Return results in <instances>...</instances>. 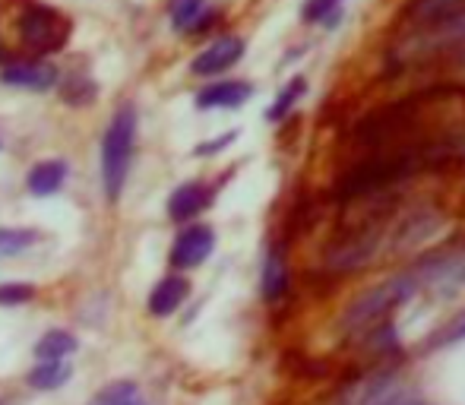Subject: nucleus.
Here are the masks:
<instances>
[{
  "instance_id": "nucleus-7",
  "label": "nucleus",
  "mask_w": 465,
  "mask_h": 405,
  "mask_svg": "<svg viewBox=\"0 0 465 405\" xmlns=\"http://www.w3.org/2000/svg\"><path fill=\"white\" fill-rule=\"evenodd\" d=\"M0 83L45 93V89H51L57 83V70L51 67V64H42V61H13L0 70Z\"/></svg>"
},
{
  "instance_id": "nucleus-12",
  "label": "nucleus",
  "mask_w": 465,
  "mask_h": 405,
  "mask_svg": "<svg viewBox=\"0 0 465 405\" xmlns=\"http://www.w3.org/2000/svg\"><path fill=\"white\" fill-rule=\"evenodd\" d=\"M187 295H190L187 279H181V276L162 279V282L153 289V295H149V313H155V317H168V313H174L181 304H184Z\"/></svg>"
},
{
  "instance_id": "nucleus-5",
  "label": "nucleus",
  "mask_w": 465,
  "mask_h": 405,
  "mask_svg": "<svg viewBox=\"0 0 465 405\" xmlns=\"http://www.w3.org/2000/svg\"><path fill=\"white\" fill-rule=\"evenodd\" d=\"M215 247V232L209 225H190L178 234L172 247V266L174 270H193L206 263V257Z\"/></svg>"
},
{
  "instance_id": "nucleus-16",
  "label": "nucleus",
  "mask_w": 465,
  "mask_h": 405,
  "mask_svg": "<svg viewBox=\"0 0 465 405\" xmlns=\"http://www.w3.org/2000/svg\"><path fill=\"white\" fill-rule=\"evenodd\" d=\"M74 351H76V339L64 330L48 332V336H42L35 345V355L42 358V361H64V358L74 355Z\"/></svg>"
},
{
  "instance_id": "nucleus-11",
  "label": "nucleus",
  "mask_w": 465,
  "mask_h": 405,
  "mask_svg": "<svg viewBox=\"0 0 465 405\" xmlns=\"http://www.w3.org/2000/svg\"><path fill=\"white\" fill-rule=\"evenodd\" d=\"M288 285H292V276H288V263L282 257L279 247H270L263 260V276H260V291L270 304L282 301L288 295Z\"/></svg>"
},
{
  "instance_id": "nucleus-24",
  "label": "nucleus",
  "mask_w": 465,
  "mask_h": 405,
  "mask_svg": "<svg viewBox=\"0 0 465 405\" xmlns=\"http://www.w3.org/2000/svg\"><path fill=\"white\" fill-rule=\"evenodd\" d=\"M234 136H238V133H234V130H232V133H225V136H219V140H213V143H209V146H196V155H213V153H222V149H225L228 143L234 140Z\"/></svg>"
},
{
  "instance_id": "nucleus-17",
  "label": "nucleus",
  "mask_w": 465,
  "mask_h": 405,
  "mask_svg": "<svg viewBox=\"0 0 465 405\" xmlns=\"http://www.w3.org/2000/svg\"><path fill=\"white\" fill-rule=\"evenodd\" d=\"M89 405H146V400H143L136 383L117 380V383H111V387H104L102 393H95V400Z\"/></svg>"
},
{
  "instance_id": "nucleus-4",
  "label": "nucleus",
  "mask_w": 465,
  "mask_h": 405,
  "mask_svg": "<svg viewBox=\"0 0 465 405\" xmlns=\"http://www.w3.org/2000/svg\"><path fill=\"white\" fill-rule=\"evenodd\" d=\"M342 405H428V402L405 393L392 374H377V377L361 380L358 387L345 390Z\"/></svg>"
},
{
  "instance_id": "nucleus-14",
  "label": "nucleus",
  "mask_w": 465,
  "mask_h": 405,
  "mask_svg": "<svg viewBox=\"0 0 465 405\" xmlns=\"http://www.w3.org/2000/svg\"><path fill=\"white\" fill-rule=\"evenodd\" d=\"M168 16L178 32H193L209 23L206 0H168Z\"/></svg>"
},
{
  "instance_id": "nucleus-9",
  "label": "nucleus",
  "mask_w": 465,
  "mask_h": 405,
  "mask_svg": "<svg viewBox=\"0 0 465 405\" xmlns=\"http://www.w3.org/2000/svg\"><path fill=\"white\" fill-rule=\"evenodd\" d=\"M253 95V86L244 80H222L196 93V108H238Z\"/></svg>"
},
{
  "instance_id": "nucleus-22",
  "label": "nucleus",
  "mask_w": 465,
  "mask_h": 405,
  "mask_svg": "<svg viewBox=\"0 0 465 405\" xmlns=\"http://www.w3.org/2000/svg\"><path fill=\"white\" fill-rule=\"evenodd\" d=\"M64 102H70V104H89L95 99V83L93 80H86V76H70L67 83H64Z\"/></svg>"
},
{
  "instance_id": "nucleus-20",
  "label": "nucleus",
  "mask_w": 465,
  "mask_h": 405,
  "mask_svg": "<svg viewBox=\"0 0 465 405\" xmlns=\"http://www.w3.org/2000/svg\"><path fill=\"white\" fill-rule=\"evenodd\" d=\"M462 339H465V311L456 313L453 320H447V323L428 339V351L447 349V345H456V342H462Z\"/></svg>"
},
{
  "instance_id": "nucleus-21",
  "label": "nucleus",
  "mask_w": 465,
  "mask_h": 405,
  "mask_svg": "<svg viewBox=\"0 0 465 405\" xmlns=\"http://www.w3.org/2000/svg\"><path fill=\"white\" fill-rule=\"evenodd\" d=\"M35 241V232L25 228H0V257H19L25 253Z\"/></svg>"
},
{
  "instance_id": "nucleus-23",
  "label": "nucleus",
  "mask_w": 465,
  "mask_h": 405,
  "mask_svg": "<svg viewBox=\"0 0 465 405\" xmlns=\"http://www.w3.org/2000/svg\"><path fill=\"white\" fill-rule=\"evenodd\" d=\"M35 295V289L25 282H10V285H0V304L13 307V304H25L29 298Z\"/></svg>"
},
{
  "instance_id": "nucleus-10",
  "label": "nucleus",
  "mask_w": 465,
  "mask_h": 405,
  "mask_svg": "<svg viewBox=\"0 0 465 405\" xmlns=\"http://www.w3.org/2000/svg\"><path fill=\"white\" fill-rule=\"evenodd\" d=\"M209 202H213V191H209L206 184H200V181H187V184H181L178 191L172 193V200H168V215H172L174 222L193 219Z\"/></svg>"
},
{
  "instance_id": "nucleus-18",
  "label": "nucleus",
  "mask_w": 465,
  "mask_h": 405,
  "mask_svg": "<svg viewBox=\"0 0 465 405\" xmlns=\"http://www.w3.org/2000/svg\"><path fill=\"white\" fill-rule=\"evenodd\" d=\"M301 16L304 23H313V25H339V16H342V0H307L301 6Z\"/></svg>"
},
{
  "instance_id": "nucleus-8",
  "label": "nucleus",
  "mask_w": 465,
  "mask_h": 405,
  "mask_svg": "<svg viewBox=\"0 0 465 405\" xmlns=\"http://www.w3.org/2000/svg\"><path fill=\"white\" fill-rule=\"evenodd\" d=\"M460 10H465V0H409V6L402 10V23L411 32L430 29V25L456 16Z\"/></svg>"
},
{
  "instance_id": "nucleus-1",
  "label": "nucleus",
  "mask_w": 465,
  "mask_h": 405,
  "mask_svg": "<svg viewBox=\"0 0 465 405\" xmlns=\"http://www.w3.org/2000/svg\"><path fill=\"white\" fill-rule=\"evenodd\" d=\"M134 143H136V111L134 104H124L111 117L102 140V187H104V197L111 202L121 200L124 184H127L130 162H134Z\"/></svg>"
},
{
  "instance_id": "nucleus-6",
  "label": "nucleus",
  "mask_w": 465,
  "mask_h": 405,
  "mask_svg": "<svg viewBox=\"0 0 465 405\" xmlns=\"http://www.w3.org/2000/svg\"><path fill=\"white\" fill-rule=\"evenodd\" d=\"M241 57H244V42L234 35H225V38H215L206 51H200V54L193 57V64H190V70H193L196 76H219V74H225L228 67H234Z\"/></svg>"
},
{
  "instance_id": "nucleus-15",
  "label": "nucleus",
  "mask_w": 465,
  "mask_h": 405,
  "mask_svg": "<svg viewBox=\"0 0 465 405\" xmlns=\"http://www.w3.org/2000/svg\"><path fill=\"white\" fill-rule=\"evenodd\" d=\"M29 387L35 390H57L70 380V364L67 361H42L38 368L29 370Z\"/></svg>"
},
{
  "instance_id": "nucleus-13",
  "label": "nucleus",
  "mask_w": 465,
  "mask_h": 405,
  "mask_svg": "<svg viewBox=\"0 0 465 405\" xmlns=\"http://www.w3.org/2000/svg\"><path fill=\"white\" fill-rule=\"evenodd\" d=\"M64 181H67V162L54 159V162H38L29 172V178H25V187L35 197H51L54 191H61Z\"/></svg>"
},
{
  "instance_id": "nucleus-19",
  "label": "nucleus",
  "mask_w": 465,
  "mask_h": 405,
  "mask_svg": "<svg viewBox=\"0 0 465 405\" xmlns=\"http://www.w3.org/2000/svg\"><path fill=\"white\" fill-rule=\"evenodd\" d=\"M304 93H307V80H304V76H294V80L279 93V99L272 102V108L266 111V117H270V121H282V117H285L294 104L304 99Z\"/></svg>"
},
{
  "instance_id": "nucleus-3",
  "label": "nucleus",
  "mask_w": 465,
  "mask_h": 405,
  "mask_svg": "<svg viewBox=\"0 0 465 405\" xmlns=\"http://www.w3.org/2000/svg\"><path fill=\"white\" fill-rule=\"evenodd\" d=\"M460 44H465V10L443 19V23L430 25V29L409 32V38L399 42V61L430 54V51H450V48H460Z\"/></svg>"
},
{
  "instance_id": "nucleus-2",
  "label": "nucleus",
  "mask_w": 465,
  "mask_h": 405,
  "mask_svg": "<svg viewBox=\"0 0 465 405\" xmlns=\"http://www.w3.org/2000/svg\"><path fill=\"white\" fill-rule=\"evenodd\" d=\"M19 42L32 51V54H51V51H61L70 38V19L57 10L32 4L29 10L19 16Z\"/></svg>"
}]
</instances>
